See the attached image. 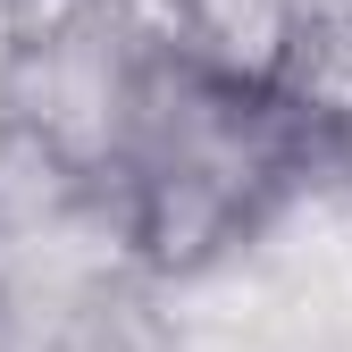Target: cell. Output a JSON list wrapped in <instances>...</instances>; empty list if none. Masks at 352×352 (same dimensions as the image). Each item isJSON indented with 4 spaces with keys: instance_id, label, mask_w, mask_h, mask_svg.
<instances>
[{
    "instance_id": "1",
    "label": "cell",
    "mask_w": 352,
    "mask_h": 352,
    "mask_svg": "<svg viewBox=\"0 0 352 352\" xmlns=\"http://www.w3.org/2000/svg\"><path fill=\"white\" fill-rule=\"evenodd\" d=\"M151 9L193 67L243 84V93H285L311 0H151Z\"/></svg>"
},
{
    "instance_id": "2",
    "label": "cell",
    "mask_w": 352,
    "mask_h": 352,
    "mask_svg": "<svg viewBox=\"0 0 352 352\" xmlns=\"http://www.w3.org/2000/svg\"><path fill=\"white\" fill-rule=\"evenodd\" d=\"M327 176H336V193L352 201V101L327 118Z\"/></svg>"
}]
</instances>
